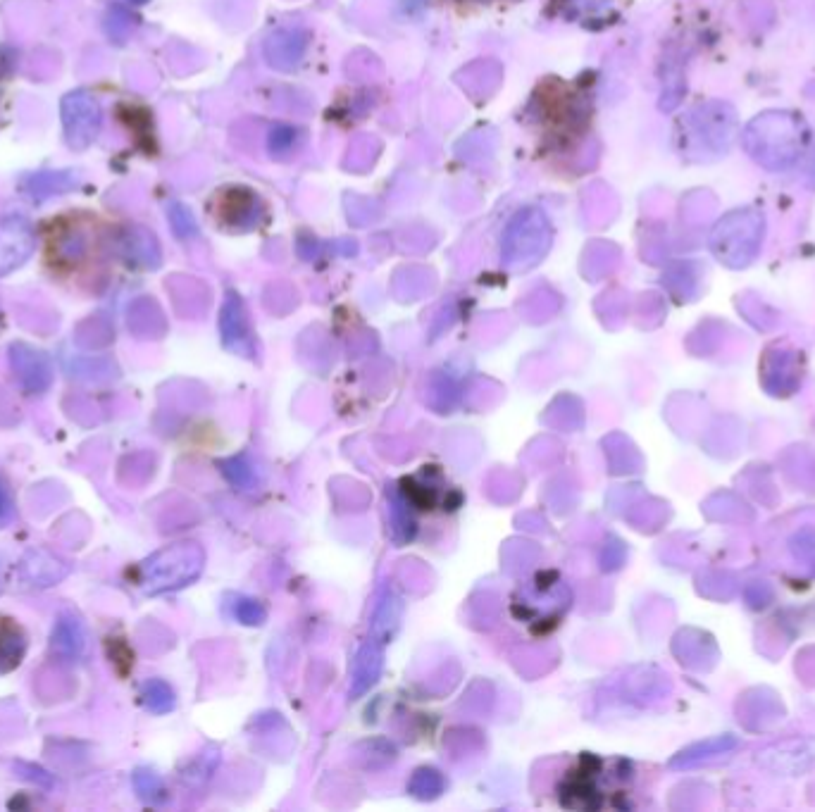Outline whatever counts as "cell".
I'll return each mask as SVG.
<instances>
[{"instance_id":"cell-2","label":"cell","mask_w":815,"mask_h":812,"mask_svg":"<svg viewBox=\"0 0 815 812\" xmlns=\"http://www.w3.org/2000/svg\"><path fill=\"white\" fill-rule=\"evenodd\" d=\"M203 555L194 543H177L141 562L139 584L146 593H165L186 586L201 572Z\"/></svg>"},{"instance_id":"cell-18","label":"cell","mask_w":815,"mask_h":812,"mask_svg":"<svg viewBox=\"0 0 815 812\" xmlns=\"http://www.w3.org/2000/svg\"><path fill=\"white\" fill-rule=\"evenodd\" d=\"M744 596H751L746 598V603H749L751 608H765V605L773 601V589L765 582H754L746 586Z\"/></svg>"},{"instance_id":"cell-14","label":"cell","mask_w":815,"mask_h":812,"mask_svg":"<svg viewBox=\"0 0 815 812\" xmlns=\"http://www.w3.org/2000/svg\"><path fill=\"white\" fill-rule=\"evenodd\" d=\"M141 703L146 705L151 712H167V710H172V705H174V693L165 682H160V679H151V682L143 684Z\"/></svg>"},{"instance_id":"cell-10","label":"cell","mask_w":815,"mask_h":812,"mask_svg":"<svg viewBox=\"0 0 815 812\" xmlns=\"http://www.w3.org/2000/svg\"><path fill=\"white\" fill-rule=\"evenodd\" d=\"M20 572L29 586L48 589V586L62 582L70 574V565L48 551H29L24 555Z\"/></svg>"},{"instance_id":"cell-16","label":"cell","mask_w":815,"mask_h":812,"mask_svg":"<svg viewBox=\"0 0 815 812\" xmlns=\"http://www.w3.org/2000/svg\"><path fill=\"white\" fill-rule=\"evenodd\" d=\"M132 27H134V17L129 15L124 8H120V5H113L108 12V17H105V31H108L110 39L122 43L129 36Z\"/></svg>"},{"instance_id":"cell-20","label":"cell","mask_w":815,"mask_h":812,"mask_svg":"<svg viewBox=\"0 0 815 812\" xmlns=\"http://www.w3.org/2000/svg\"><path fill=\"white\" fill-rule=\"evenodd\" d=\"M170 220L174 224V229H177L179 236H186L194 231V220H191V215L186 212L182 205H174L172 212H170Z\"/></svg>"},{"instance_id":"cell-15","label":"cell","mask_w":815,"mask_h":812,"mask_svg":"<svg viewBox=\"0 0 815 812\" xmlns=\"http://www.w3.org/2000/svg\"><path fill=\"white\" fill-rule=\"evenodd\" d=\"M789 548H792L796 560L815 570V527L799 529V532L789 539Z\"/></svg>"},{"instance_id":"cell-9","label":"cell","mask_w":815,"mask_h":812,"mask_svg":"<svg viewBox=\"0 0 815 812\" xmlns=\"http://www.w3.org/2000/svg\"><path fill=\"white\" fill-rule=\"evenodd\" d=\"M86 651V627L74 612H62L51 634V653L62 662H77Z\"/></svg>"},{"instance_id":"cell-12","label":"cell","mask_w":815,"mask_h":812,"mask_svg":"<svg viewBox=\"0 0 815 812\" xmlns=\"http://www.w3.org/2000/svg\"><path fill=\"white\" fill-rule=\"evenodd\" d=\"M74 186H77L74 172H36L20 181L22 193L34 203L48 201V198L53 196H62V193L72 191Z\"/></svg>"},{"instance_id":"cell-21","label":"cell","mask_w":815,"mask_h":812,"mask_svg":"<svg viewBox=\"0 0 815 812\" xmlns=\"http://www.w3.org/2000/svg\"><path fill=\"white\" fill-rule=\"evenodd\" d=\"M129 3H136V5H141V3H146V0H129Z\"/></svg>"},{"instance_id":"cell-7","label":"cell","mask_w":815,"mask_h":812,"mask_svg":"<svg viewBox=\"0 0 815 812\" xmlns=\"http://www.w3.org/2000/svg\"><path fill=\"white\" fill-rule=\"evenodd\" d=\"M115 248H117V253H120L122 258L129 262V265L148 267V270H153V267L160 265L158 241H155V236L151 234V231L143 227H129V229L120 231V234H117Z\"/></svg>"},{"instance_id":"cell-1","label":"cell","mask_w":815,"mask_h":812,"mask_svg":"<svg viewBox=\"0 0 815 812\" xmlns=\"http://www.w3.org/2000/svg\"><path fill=\"white\" fill-rule=\"evenodd\" d=\"M761 239L763 217L751 210H737L715 224L711 248L720 262L739 270V267H746L756 258Z\"/></svg>"},{"instance_id":"cell-4","label":"cell","mask_w":815,"mask_h":812,"mask_svg":"<svg viewBox=\"0 0 815 812\" xmlns=\"http://www.w3.org/2000/svg\"><path fill=\"white\" fill-rule=\"evenodd\" d=\"M758 765L775 774L785 777H796L815 767V736H796V739H785L773 746L763 748L756 755Z\"/></svg>"},{"instance_id":"cell-5","label":"cell","mask_w":815,"mask_h":812,"mask_svg":"<svg viewBox=\"0 0 815 812\" xmlns=\"http://www.w3.org/2000/svg\"><path fill=\"white\" fill-rule=\"evenodd\" d=\"M10 367L17 381L29 396H41L53 384V362L41 348L29 343H12L10 346Z\"/></svg>"},{"instance_id":"cell-3","label":"cell","mask_w":815,"mask_h":812,"mask_svg":"<svg viewBox=\"0 0 815 812\" xmlns=\"http://www.w3.org/2000/svg\"><path fill=\"white\" fill-rule=\"evenodd\" d=\"M62 127H65L67 146L74 151H84L98 139L103 124V110L96 96L84 89L67 93L60 105Z\"/></svg>"},{"instance_id":"cell-6","label":"cell","mask_w":815,"mask_h":812,"mask_svg":"<svg viewBox=\"0 0 815 812\" xmlns=\"http://www.w3.org/2000/svg\"><path fill=\"white\" fill-rule=\"evenodd\" d=\"M34 246V229L22 215L3 217L0 220V277L22 267L34 253Z\"/></svg>"},{"instance_id":"cell-11","label":"cell","mask_w":815,"mask_h":812,"mask_svg":"<svg viewBox=\"0 0 815 812\" xmlns=\"http://www.w3.org/2000/svg\"><path fill=\"white\" fill-rule=\"evenodd\" d=\"M27 655V634L22 624L8 615H0V677L15 672Z\"/></svg>"},{"instance_id":"cell-19","label":"cell","mask_w":815,"mask_h":812,"mask_svg":"<svg viewBox=\"0 0 815 812\" xmlns=\"http://www.w3.org/2000/svg\"><path fill=\"white\" fill-rule=\"evenodd\" d=\"M12 517H15V503H12L8 484H5L3 477H0V529L8 527V524L12 522Z\"/></svg>"},{"instance_id":"cell-8","label":"cell","mask_w":815,"mask_h":812,"mask_svg":"<svg viewBox=\"0 0 815 812\" xmlns=\"http://www.w3.org/2000/svg\"><path fill=\"white\" fill-rule=\"evenodd\" d=\"M801 379V365L796 353L777 351L768 353L763 365V384L773 396H789Z\"/></svg>"},{"instance_id":"cell-13","label":"cell","mask_w":815,"mask_h":812,"mask_svg":"<svg viewBox=\"0 0 815 812\" xmlns=\"http://www.w3.org/2000/svg\"><path fill=\"white\" fill-rule=\"evenodd\" d=\"M737 746H739L737 736H732V734L711 736V739L692 743L689 748H684V751H680L675 755L670 765H673V767H694V765H701V762H706L711 758H718V755H727L730 751H734Z\"/></svg>"},{"instance_id":"cell-17","label":"cell","mask_w":815,"mask_h":812,"mask_svg":"<svg viewBox=\"0 0 815 812\" xmlns=\"http://www.w3.org/2000/svg\"><path fill=\"white\" fill-rule=\"evenodd\" d=\"M134 786H136V791H139V796L146 798V801H158L160 793H165L163 784L158 782V777H155L153 772H146V770H139L134 774Z\"/></svg>"}]
</instances>
